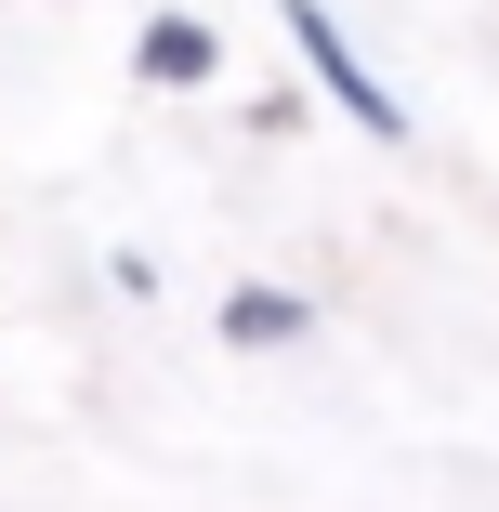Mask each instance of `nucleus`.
<instances>
[{"mask_svg": "<svg viewBox=\"0 0 499 512\" xmlns=\"http://www.w3.org/2000/svg\"><path fill=\"white\" fill-rule=\"evenodd\" d=\"M224 342H250V355H263V342H303V302H276V289H237V302H224Z\"/></svg>", "mask_w": 499, "mask_h": 512, "instance_id": "3", "label": "nucleus"}, {"mask_svg": "<svg viewBox=\"0 0 499 512\" xmlns=\"http://www.w3.org/2000/svg\"><path fill=\"white\" fill-rule=\"evenodd\" d=\"M132 66H145L158 92H184V79H211V27H197V14H158V27L132 40Z\"/></svg>", "mask_w": 499, "mask_h": 512, "instance_id": "2", "label": "nucleus"}, {"mask_svg": "<svg viewBox=\"0 0 499 512\" xmlns=\"http://www.w3.org/2000/svg\"><path fill=\"white\" fill-rule=\"evenodd\" d=\"M289 40H303V66H316V92H329V106H342L355 132H381V145H394V92L355 66V40H342V14H329V0H289Z\"/></svg>", "mask_w": 499, "mask_h": 512, "instance_id": "1", "label": "nucleus"}]
</instances>
